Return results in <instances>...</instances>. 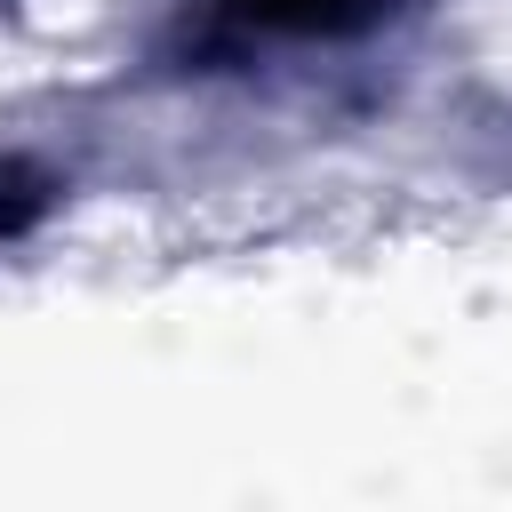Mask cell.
I'll use <instances>...</instances> for the list:
<instances>
[{"instance_id": "obj_1", "label": "cell", "mask_w": 512, "mask_h": 512, "mask_svg": "<svg viewBox=\"0 0 512 512\" xmlns=\"http://www.w3.org/2000/svg\"><path fill=\"white\" fill-rule=\"evenodd\" d=\"M224 40H360L416 0H200Z\"/></svg>"}]
</instances>
